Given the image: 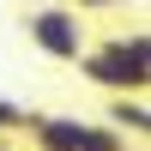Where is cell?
Here are the masks:
<instances>
[{
  "mask_svg": "<svg viewBox=\"0 0 151 151\" xmlns=\"http://www.w3.org/2000/svg\"><path fill=\"white\" fill-rule=\"evenodd\" d=\"M24 133H30L36 151H127V133L121 127H109V121L91 127L79 115H30Z\"/></svg>",
  "mask_w": 151,
  "mask_h": 151,
  "instance_id": "obj_2",
  "label": "cell"
},
{
  "mask_svg": "<svg viewBox=\"0 0 151 151\" xmlns=\"http://www.w3.org/2000/svg\"><path fill=\"white\" fill-rule=\"evenodd\" d=\"M109 127L121 133H151V109H145V91H109Z\"/></svg>",
  "mask_w": 151,
  "mask_h": 151,
  "instance_id": "obj_4",
  "label": "cell"
},
{
  "mask_svg": "<svg viewBox=\"0 0 151 151\" xmlns=\"http://www.w3.org/2000/svg\"><path fill=\"white\" fill-rule=\"evenodd\" d=\"M67 6H73V12H121L127 0H67Z\"/></svg>",
  "mask_w": 151,
  "mask_h": 151,
  "instance_id": "obj_6",
  "label": "cell"
},
{
  "mask_svg": "<svg viewBox=\"0 0 151 151\" xmlns=\"http://www.w3.org/2000/svg\"><path fill=\"white\" fill-rule=\"evenodd\" d=\"M0 151H12V145H6V133H0Z\"/></svg>",
  "mask_w": 151,
  "mask_h": 151,
  "instance_id": "obj_7",
  "label": "cell"
},
{
  "mask_svg": "<svg viewBox=\"0 0 151 151\" xmlns=\"http://www.w3.org/2000/svg\"><path fill=\"white\" fill-rule=\"evenodd\" d=\"M24 121H30V109H18V103L0 97V133H24Z\"/></svg>",
  "mask_w": 151,
  "mask_h": 151,
  "instance_id": "obj_5",
  "label": "cell"
},
{
  "mask_svg": "<svg viewBox=\"0 0 151 151\" xmlns=\"http://www.w3.org/2000/svg\"><path fill=\"white\" fill-rule=\"evenodd\" d=\"M24 36H30V48H42L48 60H79L85 42H91L85 12H73V6H36V12H24Z\"/></svg>",
  "mask_w": 151,
  "mask_h": 151,
  "instance_id": "obj_3",
  "label": "cell"
},
{
  "mask_svg": "<svg viewBox=\"0 0 151 151\" xmlns=\"http://www.w3.org/2000/svg\"><path fill=\"white\" fill-rule=\"evenodd\" d=\"M73 67L97 91H145L151 85V36L145 30H115L103 42H85V55Z\"/></svg>",
  "mask_w": 151,
  "mask_h": 151,
  "instance_id": "obj_1",
  "label": "cell"
}]
</instances>
